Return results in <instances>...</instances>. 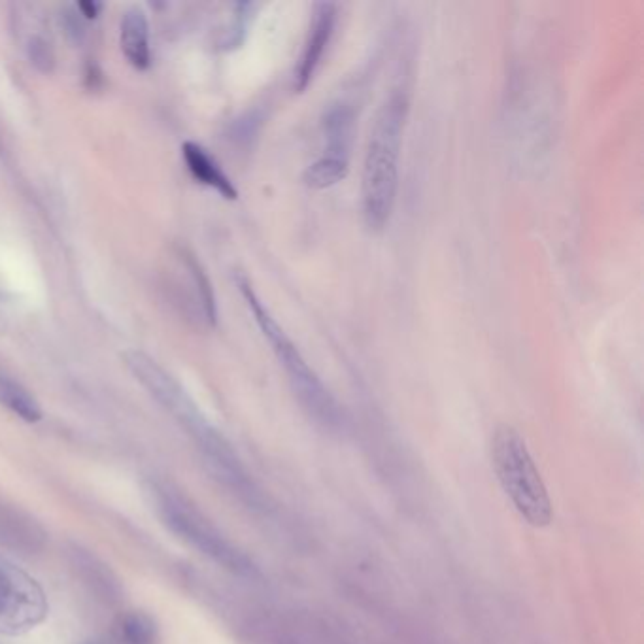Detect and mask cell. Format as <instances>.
Segmentation results:
<instances>
[{
  "mask_svg": "<svg viewBox=\"0 0 644 644\" xmlns=\"http://www.w3.org/2000/svg\"><path fill=\"white\" fill-rule=\"evenodd\" d=\"M169 271L176 272L172 286L176 289V299L187 316L199 325H216V295L201 263H197V259L186 250H176V254L172 255V267Z\"/></svg>",
  "mask_w": 644,
  "mask_h": 644,
  "instance_id": "7",
  "label": "cell"
},
{
  "mask_svg": "<svg viewBox=\"0 0 644 644\" xmlns=\"http://www.w3.org/2000/svg\"><path fill=\"white\" fill-rule=\"evenodd\" d=\"M48 535L31 514L12 505H0V544L16 554L33 556L44 550Z\"/></svg>",
  "mask_w": 644,
  "mask_h": 644,
  "instance_id": "9",
  "label": "cell"
},
{
  "mask_svg": "<svg viewBox=\"0 0 644 644\" xmlns=\"http://www.w3.org/2000/svg\"><path fill=\"white\" fill-rule=\"evenodd\" d=\"M356 110L346 101H337L327 106L322 118L325 148L322 155L350 161V150L354 140Z\"/></svg>",
  "mask_w": 644,
  "mask_h": 644,
  "instance_id": "11",
  "label": "cell"
},
{
  "mask_svg": "<svg viewBox=\"0 0 644 644\" xmlns=\"http://www.w3.org/2000/svg\"><path fill=\"white\" fill-rule=\"evenodd\" d=\"M50 611L44 588L27 571L0 554V635H23Z\"/></svg>",
  "mask_w": 644,
  "mask_h": 644,
  "instance_id": "6",
  "label": "cell"
},
{
  "mask_svg": "<svg viewBox=\"0 0 644 644\" xmlns=\"http://www.w3.org/2000/svg\"><path fill=\"white\" fill-rule=\"evenodd\" d=\"M182 155H184L187 169L197 182L216 189L223 199H229V201L237 199V187L233 186L231 178L223 172L220 163L206 152L203 146H199L195 142H186L182 146Z\"/></svg>",
  "mask_w": 644,
  "mask_h": 644,
  "instance_id": "12",
  "label": "cell"
},
{
  "mask_svg": "<svg viewBox=\"0 0 644 644\" xmlns=\"http://www.w3.org/2000/svg\"><path fill=\"white\" fill-rule=\"evenodd\" d=\"M123 363L153 399L172 414L178 424L186 427L187 433L201 448L206 463L210 465V471L216 478L240 493H252V484L235 450L225 441L220 431L204 418L203 412L187 395V391L155 359L146 356L144 352H125Z\"/></svg>",
  "mask_w": 644,
  "mask_h": 644,
  "instance_id": "2",
  "label": "cell"
},
{
  "mask_svg": "<svg viewBox=\"0 0 644 644\" xmlns=\"http://www.w3.org/2000/svg\"><path fill=\"white\" fill-rule=\"evenodd\" d=\"M350 172V161L320 155L316 161H312L305 169L303 180L310 189H329V187L340 184Z\"/></svg>",
  "mask_w": 644,
  "mask_h": 644,
  "instance_id": "15",
  "label": "cell"
},
{
  "mask_svg": "<svg viewBox=\"0 0 644 644\" xmlns=\"http://www.w3.org/2000/svg\"><path fill=\"white\" fill-rule=\"evenodd\" d=\"M80 10L82 16L87 17V19H95L99 16V12L102 10L101 2H93V0H84V2H78L76 6Z\"/></svg>",
  "mask_w": 644,
  "mask_h": 644,
  "instance_id": "18",
  "label": "cell"
},
{
  "mask_svg": "<svg viewBox=\"0 0 644 644\" xmlns=\"http://www.w3.org/2000/svg\"><path fill=\"white\" fill-rule=\"evenodd\" d=\"M89 644H95V643H89Z\"/></svg>",
  "mask_w": 644,
  "mask_h": 644,
  "instance_id": "19",
  "label": "cell"
},
{
  "mask_svg": "<svg viewBox=\"0 0 644 644\" xmlns=\"http://www.w3.org/2000/svg\"><path fill=\"white\" fill-rule=\"evenodd\" d=\"M148 493L152 497L155 514L172 535L238 577L254 575L255 567L250 558L229 539H225V535H221L186 495L165 482H152Z\"/></svg>",
  "mask_w": 644,
  "mask_h": 644,
  "instance_id": "4",
  "label": "cell"
},
{
  "mask_svg": "<svg viewBox=\"0 0 644 644\" xmlns=\"http://www.w3.org/2000/svg\"><path fill=\"white\" fill-rule=\"evenodd\" d=\"M121 50L127 61L138 68L150 67V25L146 12L140 6L129 8L121 19Z\"/></svg>",
  "mask_w": 644,
  "mask_h": 644,
  "instance_id": "13",
  "label": "cell"
},
{
  "mask_svg": "<svg viewBox=\"0 0 644 644\" xmlns=\"http://www.w3.org/2000/svg\"><path fill=\"white\" fill-rule=\"evenodd\" d=\"M29 50H31V61H33L36 67L44 68V70H48V68H50V63L53 61V57H51L50 48H48V44H46L44 40L34 38Z\"/></svg>",
  "mask_w": 644,
  "mask_h": 644,
  "instance_id": "17",
  "label": "cell"
},
{
  "mask_svg": "<svg viewBox=\"0 0 644 644\" xmlns=\"http://www.w3.org/2000/svg\"><path fill=\"white\" fill-rule=\"evenodd\" d=\"M119 633L125 644H155L157 626L146 612H127L119 620Z\"/></svg>",
  "mask_w": 644,
  "mask_h": 644,
  "instance_id": "16",
  "label": "cell"
},
{
  "mask_svg": "<svg viewBox=\"0 0 644 644\" xmlns=\"http://www.w3.org/2000/svg\"><path fill=\"white\" fill-rule=\"evenodd\" d=\"M70 565L82 580L85 588L101 599L104 603L112 605L118 603L121 597V584L110 565H106L101 558L91 554L82 546H74L70 550Z\"/></svg>",
  "mask_w": 644,
  "mask_h": 644,
  "instance_id": "10",
  "label": "cell"
},
{
  "mask_svg": "<svg viewBox=\"0 0 644 644\" xmlns=\"http://www.w3.org/2000/svg\"><path fill=\"white\" fill-rule=\"evenodd\" d=\"M493 471L512 507L529 526L552 522V501L524 437L510 425H499L492 437Z\"/></svg>",
  "mask_w": 644,
  "mask_h": 644,
  "instance_id": "5",
  "label": "cell"
},
{
  "mask_svg": "<svg viewBox=\"0 0 644 644\" xmlns=\"http://www.w3.org/2000/svg\"><path fill=\"white\" fill-rule=\"evenodd\" d=\"M410 112L407 87H395L382 101L367 140L361 169V214L378 233L390 223L399 191V157Z\"/></svg>",
  "mask_w": 644,
  "mask_h": 644,
  "instance_id": "1",
  "label": "cell"
},
{
  "mask_svg": "<svg viewBox=\"0 0 644 644\" xmlns=\"http://www.w3.org/2000/svg\"><path fill=\"white\" fill-rule=\"evenodd\" d=\"M237 286L246 306L250 308L257 327L261 329L263 337L271 344L272 352L278 359V363L284 367L288 374L291 390L299 399L301 407L305 408L306 414L325 429L339 427L342 412H340L337 399L331 395V391L325 388L320 376L308 365L301 350L295 346V342L289 339L284 327L276 322L271 310L263 305L259 295L255 293L252 282L238 274Z\"/></svg>",
  "mask_w": 644,
  "mask_h": 644,
  "instance_id": "3",
  "label": "cell"
},
{
  "mask_svg": "<svg viewBox=\"0 0 644 644\" xmlns=\"http://www.w3.org/2000/svg\"><path fill=\"white\" fill-rule=\"evenodd\" d=\"M337 25V6L333 2H320L314 6L310 17V27L306 33L303 51L295 67L293 89L295 93H305L308 85L316 78L325 57V51L331 44Z\"/></svg>",
  "mask_w": 644,
  "mask_h": 644,
  "instance_id": "8",
  "label": "cell"
},
{
  "mask_svg": "<svg viewBox=\"0 0 644 644\" xmlns=\"http://www.w3.org/2000/svg\"><path fill=\"white\" fill-rule=\"evenodd\" d=\"M0 405L27 424L42 420V407L33 393L4 371H0Z\"/></svg>",
  "mask_w": 644,
  "mask_h": 644,
  "instance_id": "14",
  "label": "cell"
}]
</instances>
